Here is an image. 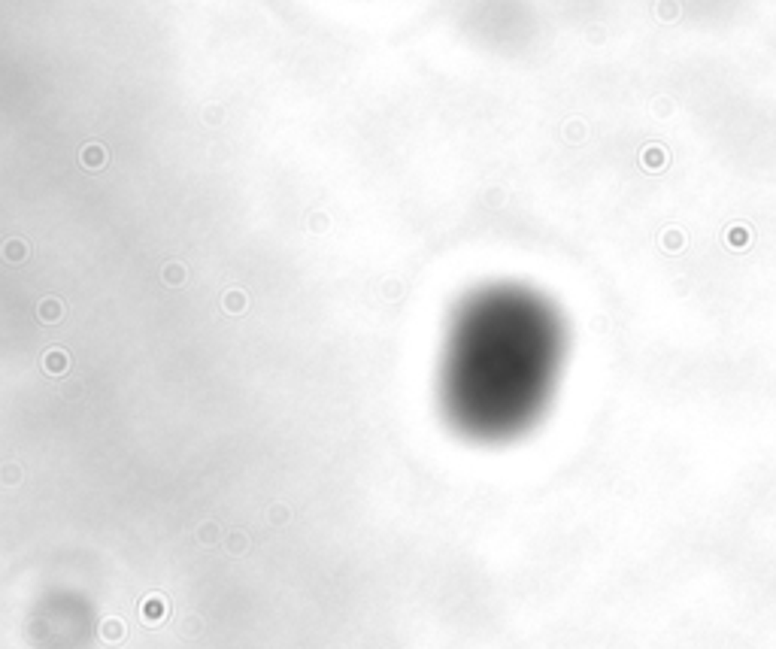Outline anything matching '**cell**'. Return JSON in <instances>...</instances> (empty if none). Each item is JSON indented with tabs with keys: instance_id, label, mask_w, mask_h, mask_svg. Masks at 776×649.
<instances>
[{
	"instance_id": "cell-1",
	"label": "cell",
	"mask_w": 776,
	"mask_h": 649,
	"mask_svg": "<svg viewBox=\"0 0 776 649\" xmlns=\"http://www.w3.org/2000/svg\"><path fill=\"white\" fill-rule=\"evenodd\" d=\"M564 361V325L549 300L518 286L482 288L455 313L440 400L455 431L500 443L549 407Z\"/></svg>"
}]
</instances>
